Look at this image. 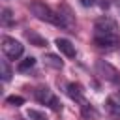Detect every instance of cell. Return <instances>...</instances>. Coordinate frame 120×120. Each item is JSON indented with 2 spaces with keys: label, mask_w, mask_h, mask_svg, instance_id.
<instances>
[{
  "label": "cell",
  "mask_w": 120,
  "mask_h": 120,
  "mask_svg": "<svg viewBox=\"0 0 120 120\" xmlns=\"http://www.w3.org/2000/svg\"><path fill=\"white\" fill-rule=\"evenodd\" d=\"M30 11H32V15L38 17L39 21L49 22V24H56V26H62V28H64V22H62V19H60V13L52 11V9H51L49 6H45L43 2L34 0V2L30 4Z\"/></svg>",
  "instance_id": "cell-1"
},
{
  "label": "cell",
  "mask_w": 120,
  "mask_h": 120,
  "mask_svg": "<svg viewBox=\"0 0 120 120\" xmlns=\"http://www.w3.org/2000/svg\"><path fill=\"white\" fill-rule=\"evenodd\" d=\"M105 36H118V24L114 19L103 15L94 24V38H105Z\"/></svg>",
  "instance_id": "cell-2"
},
{
  "label": "cell",
  "mask_w": 120,
  "mask_h": 120,
  "mask_svg": "<svg viewBox=\"0 0 120 120\" xmlns=\"http://www.w3.org/2000/svg\"><path fill=\"white\" fill-rule=\"evenodd\" d=\"M2 51L6 54V58L9 60H17L22 56L24 52V45L21 41H17L15 38H9V36H4L2 38Z\"/></svg>",
  "instance_id": "cell-3"
},
{
  "label": "cell",
  "mask_w": 120,
  "mask_h": 120,
  "mask_svg": "<svg viewBox=\"0 0 120 120\" xmlns=\"http://www.w3.org/2000/svg\"><path fill=\"white\" fill-rule=\"evenodd\" d=\"M36 99L39 101V103H43V105H49L52 111H62V103H60V99L51 92V88L49 86H39L38 90H36Z\"/></svg>",
  "instance_id": "cell-4"
},
{
  "label": "cell",
  "mask_w": 120,
  "mask_h": 120,
  "mask_svg": "<svg viewBox=\"0 0 120 120\" xmlns=\"http://www.w3.org/2000/svg\"><path fill=\"white\" fill-rule=\"evenodd\" d=\"M96 73H98L99 77H103L105 81H111V82H116V81L120 79L118 69L112 68V66H111L109 62H105V60H98V62H96Z\"/></svg>",
  "instance_id": "cell-5"
},
{
  "label": "cell",
  "mask_w": 120,
  "mask_h": 120,
  "mask_svg": "<svg viewBox=\"0 0 120 120\" xmlns=\"http://www.w3.org/2000/svg\"><path fill=\"white\" fill-rule=\"evenodd\" d=\"M54 43H56L58 51H60L64 56H68V58H73V56H75V45H73L69 39H66V38H58Z\"/></svg>",
  "instance_id": "cell-6"
},
{
  "label": "cell",
  "mask_w": 120,
  "mask_h": 120,
  "mask_svg": "<svg viewBox=\"0 0 120 120\" xmlns=\"http://www.w3.org/2000/svg\"><path fill=\"white\" fill-rule=\"evenodd\" d=\"M68 94H69L71 99H77V101L84 103V101H82V94H84V90H82V86H81L79 82H69V84H68Z\"/></svg>",
  "instance_id": "cell-7"
},
{
  "label": "cell",
  "mask_w": 120,
  "mask_h": 120,
  "mask_svg": "<svg viewBox=\"0 0 120 120\" xmlns=\"http://www.w3.org/2000/svg\"><path fill=\"white\" fill-rule=\"evenodd\" d=\"M24 36H26V38L30 39V43H32V45H36V47H45V45H47V39H45V38H41V36H39L38 32H34V30H26V32H24Z\"/></svg>",
  "instance_id": "cell-8"
},
{
  "label": "cell",
  "mask_w": 120,
  "mask_h": 120,
  "mask_svg": "<svg viewBox=\"0 0 120 120\" xmlns=\"http://www.w3.org/2000/svg\"><path fill=\"white\" fill-rule=\"evenodd\" d=\"M45 64L49 66V68H54V69H62V66H64V62L60 60V56H56V54H45Z\"/></svg>",
  "instance_id": "cell-9"
},
{
  "label": "cell",
  "mask_w": 120,
  "mask_h": 120,
  "mask_svg": "<svg viewBox=\"0 0 120 120\" xmlns=\"http://www.w3.org/2000/svg\"><path fill=\"white\" fill-rule=\"evenodd\" d=\"M105 107H107V111H109L114 118H120V103H116L112 98H107V99H105Z\"/></svg>",
  "instance_id": "cell-10"
},
{
  "label": "cell",
  "mask_w": 120,
  "mask_h": 120,
  "mask_svg": "<svg viewBox=\"0 0 120 120\" xmlns=\"http://www.w3.org/2000/svg\"><path fill=\"white\" fill-rule=\"evenodd\" d=\"M34 66H36V58H34V56H28V58H24V60H21V62H19V66H17V71L24 73V71L32 69Z\"/></svg>",
  "instance_id": "cell-11"
},
{
  "label": "cell",
  "mask_w": 120,
  "mask_h": 120,
  "mask_svg": "<svg viewBox=\"0 0 120 120\" xmlns=\"http://www.w3.org/2000/svg\"><path fill=\"white\" fill-rule=\"evenodd\" d=\"M81 111H82V116L88 118V120H96V118H98L96 109H94L92 105H88V103H82V105H81Z\"/></svg>",
  "instance_id": "cell-12"
},
{
  "label": "cell",
  "mask_w": 120,
  "mask_h": 120,
  "mask_svg": "<svg viewBox=\"0 0 120 120\" xmlns=\"http://www.w3.org/2000/svg\"><path fill=\"white\" fill-rule=\"evenodd\" d=\"M0 71H2V81H4V82H8V81L11 79V75H13L8 60H2V62H0Z\"/></svg>",
  "instance_id": "cell-13"
},
{
  "label": "cell",
  "mask_w": 120,
  "mask_h": 120,
  "mask_svg": "<svg viewBox=\"0 0 120 120\" xmlns=\"http://www.w3.org/2000/svg\"><path fill=\"white\" fill-rule=\"evenodd\" d=\"M26 116H28L30 120H49V118L45 116V112H41V111H38V109H28V111H26Z\"/></svg>",
  "instance_id": "cell-14"
},
{
  "label": "cell",
  "mask_w": 120,
  "mask_h": 120,
  "mask_svg": "<svg viewBox=\"0 0 120 120\" xmlns=\"http://www.w3.org/2000/svg\"><path fill=\"white\" fill-rule=\"evenodd\" d=\"M6 103H8V105H15V107H19V105L24 103V98H21V96H9V98H6Z\"/></svg>",
  "instance_id": "cell-15"
},
{
  "label": "cell",
  "mask_w": 120,
  "mask_h": 120,
  "mask_svg": "<svg viewBox=\"0 0 120 120\" xmlns=\"http://www.w3.org/2000/svg\"><path fill=\"white\" fill-rule=\"evenodd\" d=\"M2 22L8 26V24H11V9H2Z\"/></svg>",
  "instance_id": "cell-16"
},
{
  "label": "cell",
  "mask_w": 120,
  "mask_h": 120,
  "mask_svg": "<svg viewBox=\"0 0 120 120\" xmlns=\"http://www.w3.org/2000/svg\"><path fill=\"white\" fill-rule=\"evenodd\" d=\"M79 2H81L84 8H90V6H94V4H96V0H79Z\"/></svg>",
  "instance_id": "cell-17"
},
{
  "label": "cell",
  "mask_w": 120,
  "mask_h": 120,
  "mask_svg": "<svg viewBox=\"0 0 120 120\" xmlns=\"http://www.w3.org/2000/svg\"><path fill=\"white\" fill-rule=\"evenodd\" d=\"M116 4H118V8H120V0H116Z\"/></svg>",
  "instance_id": "cell-18"
},
{
  "label": "cell",
  "mask_w": 120,
  "mask_h": 120,
  "mask_svg": "<svg viewBox=\"0 0 120 120\" xmlns=\"http://www.w3.org/2000/svg\"><path fill=\"white\" fill-rule=\"evenodd\" d=\"M118 99H120V90H118Z\"/></svg>",
  "instance_id": "cell-19"
}]
</instances>
